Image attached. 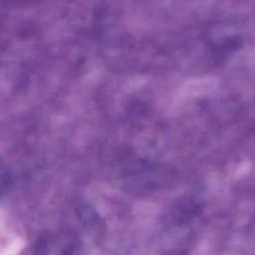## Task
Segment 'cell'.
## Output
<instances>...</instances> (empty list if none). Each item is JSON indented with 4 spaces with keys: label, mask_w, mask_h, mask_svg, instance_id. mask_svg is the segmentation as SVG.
I'll list each match as a JSON object with an SVG mask.
<instances>
[{
    "label": "cell",
    "mask_w": 255,
    "mask_h": 255,
    "mask_svg": "<svg viewBox=\"0 0 255 255\" xmlns=\"http://www.w3.org/2000/svg\"><path fill=\"white\" fill-rule=\"evenodd\" d=\"M16 2H32V1H36V0H14Z\"/></svg>",
    "instance_id": "6da1fadb"
}]
</instances>
